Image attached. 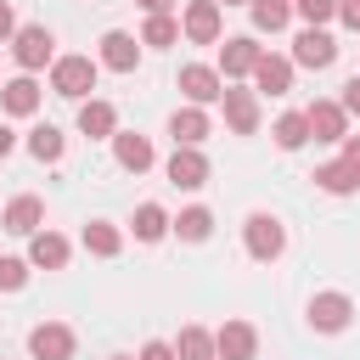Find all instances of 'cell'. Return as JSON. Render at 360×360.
<instances>
[{
  "label": "cell",
  "mask_w": 360,
  "mask_h": 360,
  "mask_svg": "<svg viewBox=\"0 0 360 360\" xmlns=\"http://www.w3.org/2000/svg\"><path fill=\"white\" fill-rule=\"evenodd\" d=\"M253 349H259V332H253L248 321H225V326L214 332V354H219V360H253Z\"/></svg>",
  "instance_id": "obj_12"
},
{
  "label": "cell",
  "mask_w": 360,
  "mask_h": 360,
  "mask_svg": "<svg viewBox=\"0 0 360 360\" xmlns=\"http://www.w3.org/2000/svg\"><path fill=\"white\" fill-rule=\"evenodd\" d=\"M292 62H298V68H332V62H338V39H332L326 28H304V34L292 39Z\"/></svg>",
  "instance_id": "obj_7"
},
{
  "label": "cell",
  "mask_w": 360,
  "mask_h": 360,
  "mask_svg": "<svg viewBox=\"0 0 360 360\" xmlns=\"http://www.w3.org/2000/svg\"><path fill=\"white\" fill-rule=\"evenodd\" d=\"M28 360H73V332L62 321H39L28 332Z\"/></svg>",
  "instance_id": "obj_5"
},
{
  "label": "cell",
  "mask_w": 360,
  "mask_h": 360,
  "mask_svg": "<svg viewBox=\"0 0 360 360\" xmlns=\"http://www.w3.org/2000/svg\"><path fill=\"white\" fill-rule=\"evenodd\" d=\"M0 107H6L11 118H34V107H39V84H34L28 73L6 79V84H0Z\"/></svg>",
  "instance_id": "obj_18"
},
{
  "label": "cell",
  "mask_w": 360,
  "mask_h": 360,
  "mask_svg": "<svg viewBox=\"0 0 360 360\" xmlns=\"http://www.w3.org/2000/svg\"><path fill=\"white\" fill-rule=\"evenodd\" d=\"M135 62H141V39L124 34V28H107V34H101V68H112V73H135Z\"/></svg>",
  "instance_id": "obj_9"
},
{
  "label": "cell",
  "mask_w": 360,
  "mask_h": 360,
  "mask_svg": "<svg viewBox=\"0 0 360 360\" xmlns=\"http://www.w3.org/2000/svg\"><path fill=\"white\" fill-rule=\"evenodd\" d=\"M112 129H118V112H112V101H101V96H84V101H79V135H90V141H112Z\"/></svg>",
  "instance_id": "obj_15"
},
{
  "label": "cell",
  "mask_w": 360,
  "mask_h": 360,
  "mask_svg": "<svg viewBox=\"0 0 360 360\" xmlns=\"http://www.w3.org/2000/svg\"><path fill=\"white\" fill-rule=\"evenodd\" d=\"M219 101H225V124H231L236 135H253V129H259V96H253V90H231V84H225Z\"/></svg>",
  "instance_id": "obj_17"
},
{
  "label": "cell",
  "mask_w": 360,
  "mask_h": 360,
  "mask_svg": "<svg viewBox=\"0 0 360 360\" xmlns=\"http://www.w3.org/2000/svg\"><path fill=\"white\" fill-rule=\"evenodd\" d=\"M11 146H17V135H11L6 124H0V158H11Z\"/></svg>",
  "instance_id": "obj_39"
},
{
  "label": "cell",
  "mask_w": 360,
  "mask_h": 360,
  "mask_svg": "<svg viewBox=\"0 0 360 360\" xmlns=\"http://www.w3.org/2000/svg\"><path fill=\"white\" fill-rule=\"evenodd\" d=\"M28 264H39V270H62V264H68V236H56V231H34V236H28Z\"/></svg>",
  "instance_id": "obj_21"
},
{
  "label": "cell",
  "mask_w": 360,
  "mask_h": 360,
  "mask_svg": "<svg viewBox=\"0 0 360 360\" xmlns=\"http://www.w3.org/2000/svg\"><path fill=\"white\" fill-rule=\"evenodd\" d=\"M219 6H248V0H219Z\"/></svg>",
  "instance_id": "obj_40"
},
{
  "label": "cell",
  "mask_w": 360,
  "mask_h": 360,
  "mask_svg": "<svg viewBox=\"0 0 360 360\" xmlns=\"http://www.w3.org/2000/svg\"><path fill=\"white\" fill-rule=\"evenodd\" d=\"M174 360H219V354H214V332L186 326V332L174 338Z\"/></svg>",
  "instance_id": "obj_26"
},
{
  "label": "cell",
  "mask_w": 360,
  "mask_h": 360,
  "mask_svg": "<svg viewBox=\"0 0 360 360\" xmlns=\"http://www.w3.org/2000/svg\"><path fill=\"white\" fill-rule=\"evenodd\" d=\"M315 186H321V191H332V197H349V191H360V174L338 158V163H321V169H315Z\"/></svg>",
  "instance_id": "obj_23"
},
{
  "label": "cell",
  "mask_w": 360,
  "mask_h": 360,
  "mask_svg": "<svg viewBox=\"0 0 360 360\" xmlns=\"http://www.w3.org/2000/svg\"><path fill=\"white\" fill-rule=\"evenodd\" d=\"M112 158H118V169L146 174L158 152H152V141H146V135H135V129H112Z\"/></svg>",
  "instance_id": "obj_10"
},
{
  "label": "cell",
  "mask_w": 360,
  "mask_h": 360,
  "mask_svg": "<svg viewBox=\"0 0 360 360\" xmlns=\"http://www.w3.org/2000/svg\"><path fill=\"white\" fill-rule=\"evenodd\" d=\"M17 34V17H11V0H0V45Z\"/></svg>",
  "instance_id": "obj_36"
},
{
  "label": "cell",
  "mask_w": 360,
  "mask_h": 360,
  "mask_svg": "<svg viewBox=\"0 0 360 360\" xmlns=\"http://www.w3.org/2000/svg\"><path fill=\"white\" fill-rule=\"evenodd\" d=\"M174 39H180V22H174L169 11H163V17H146V28H141V45H158V51H163V45H174Z\"/></svg>",
  "instance_id": "obj_30"
},
{
  "label": "cell",
  "mask_w": 360,
  "mask_h": 360,
  "mask_svg": "<svg viewBox=\"0 0 360 360\" xmlns=\"http://www.w3.org/2000/svg\"><path fill=\"white\" fill-rule=\"evenodd\" d=\"M51 90L68 96V101H84L96 90V62L90 56H56L51 62Z\"/></svg>",
  "instance_id": "obj_2"
},
{
  "label": "cell",
  "mask_w": 360,
  "mask_h": 360,
  "mask_svg": "<svg viewBox=\"0 0 360 360\" xmlns=\"http://www.w3.org/2000/svg\"><path fill=\"white\" fill-rule=\"evenodd\" d=\"M129 225H135V236H141V242H163V231H169V214H163L158 202H141Z\"/></svg>",
  "instance_id": "obj_29"
},
{
  "label": "cell",
  "mask_w": 360,
  "mask_h": 360,
  "mask_svg": "<svg viewBox=\"0 0 360 360\" xmlns=\"http://www.w3.org/2000/svg\"><path fill=\"white\" fill-rule=\"evenodd\" d=\"M28 152H34L39 163H56V158L68 152V141H62L56 124H34V129H28Z\"/></svg>",
  "instance_id": "obj_24"
},
{
  "label": "cell",
  "mask_w": 360,
  "mask_h": 360,
  "mask_svg": "<svg viewBox=\"0 0 360 360\" xmlns=\"http://www.w3.org/2000/svg\"><path fill=\"white\" fill-rule=\"evenodd\" d=\"M304 124H309L315 141H343V135H349V112H343V101H315V107L304 112Z\"/></svg>",
  "instance_id": "obj_16"
},
{
  "label": "cell",
  "mask_w": 360,
  "mask_h": 360,
  "mask_svg": "<svg viewBox=\"0 0 360 360\" xmlns=\"http://www.w3.org/2000/svg\"><path fill=\"white\" fill-rule=\"evenodd\" d=\"M338 101H343V112H349V118H360V73L343 84V96H338Z\"/></svg>",
  "instance_id": "obj_33"
},
{
  "label": "cell",
  "mask_w": 360,
  "mask_h": 360,
  "mask_svg": "<svg viewBox=\"0 0 360 360\" xmlns=\"http://www.w3.org/2000/svg\"><path fill=\"white\" fill-rule=\"evenodd\" d=\"M135 6H141V11H146V17H163V11H169V6H174V0H135Z\"/></svg>",
  "instance_id": "obj_38"
},
{
  "label": "cell",
  "mask_w": 360,
  "mask_h": 360,
  "mask_svg": "<svg viewBox=\"0 0 360 360\" xmlns=\"http://www.w3.org/2000/svg\"><path fill=\"white\" fill-rule=\"evenodd\" d=\"M28 259H0V292H17V287H28Z\"/></svg>",
  "instance_id": "obj_32"
},
{
  "label": "cell",
  "mask_w": 360,
  "mask_h": 360,
  "mask_svg": "<svg viewBox=\"0 0 360 360\" xmlns=\"http://www.w3.org/2000/svg\"><path fill=\"white\" fill-rule=\"evenodd\" d=\"M11 56H17L22 73H39L45 62H56V39H51V28H45V22L17 28V34H11Z\"/></svg>",
  "instance_id": "obj_1"
},
{
  "label": "cell",
  "mask_w": 360,
  "mask_h": 360,
  "mask_svg": "<svg viewBox=\"0 0 360 360\" xmlns=\"http://www.w3.org/2000/svg\"><path fill=\"white\" fill-rule=\"evenodd\" d=\"M343 163L360 174V135H343Z\"/></svg>",
  "instance_id": "obj_35"
},
{
  "label": "cell",
  "mask_w": 360,
  "mask_h": 360,
  "mask_svg": "<svg viewBox=\"0 0 360 360\" xmlns=\"http://www.w3.org/2000/svg\"><path fill=\"white\" fill-rule=\"evenodd\" d=\"M180 90H186V101H191V107H208V101H219V96H225V79H219V68L186 62V68H180Z\"/></svg>",
  "instance_id": "obj_6"
},
{
  "label": "cell",
  "mask_w": 360,
  "mask_h": 360,
  "mask_svg": "<svg viewBox=\"0 0 360 360\" xmlns=\"http://www.w3.org/2000/svg\"><path fill=\"white\" fill-rule=\"evenodd\" d=\"M84 248H90L96 259H112V253L124 248V231L107 225V219H90V225H84Z\"/></svg>",
  "instance_id": "obj_25"
},
{
  "label": "cell",
  "mask_w": 360,
  "mask_h": 360,
  "mask_svg": "<svg viewBox=\"0 0 360 360\" xmlns=\"http://www.w3.org/2000/svg\"><path fill=\"white\" fill-rule=\"evenodd\" d=\"M253 84H259L264 96H287V90H292V56H270V51H259V62H253Z\"/></svg>",
  "instance_id": "obj_14"
},
{
  "label": "cell",
  "mask_w": 360,
  "mask_h": 360,
  "mask_svg": "<svg viewBox=\"0 0 360 360\" xmlns=\"http://www.w3.org/2000/svg\"><path fill=\"white\" fill-rule=\"evenodd\" d=\"M141 360H174V343H163V338H152V343L141 349Z\"/></svg>",
  "instance_id": "obj_34"
},
{
  "label": "cell",
  "mask_w": 360,
  "mask_h": 360,
  "mask_svg": "<svg viewBox=\"0 0 360 360\" xmlns=\"http://www.w3.org/2000/svg\"><path fill=\"white\" fill-rule=\"evenodd\" d=\"M248 11H253V28L259 34H281L292 22V0H248Z\"/></svg>",
  "instance_id": "obj_22"
},
{
  "label": "cell",
  "mask_w": 360,
  "mask_h": 360,
  "mask_svg": "<svg viewBox=\"0 0 360 360\" xmlns=\"http://www.w3.org/2000/svg\"><path fill=\"white\" fill-rule=\"evenodd\" d=\"M219 28H225L219 0H191V6L180 11V34H186L191 45H214V39H219Z\"/></svg>",
  "instance_id": "obj_4"
},
{
  "label": "cell",
  "mask_w": 360,
  "mask_h": 360,
  "mask_svg": "<svg viewBox=\"0 0 360 360\" xmlns=\"http://www.w3.org/2000/svg\"><path fill=\"white\" fill-rule=\"evenodd\" d=\"M169 135H174V146H202L208 141V112L202 107H174V118H169Z\"/></svg>",
  "instance_id": "obj_19"
},
{
  "label": "cell",
  "mask_w": 360,
  "mask_h": 360,
  "mask_svg": "<svg viewBox=\"0 0 360 360\" xmlns=\"http://www.w3.org/2000/svg\"><path fill=\"white\" fill-rule=\"evenodd\" d=\"M169 225H174L186 242H208V236H214V214H208L202 202H197V208H180V219H169Z\"/></svg>",
  "instance_id": "obj_27"
},
{
  "label": "cell",
  "mask_w": 360,
  "mask_h": 360,
  "mask_svg": "<svg viewBox=\"0 0 360 360\" xmlns=\"http://www.w3.org/2000/svg\"><path fill=\"white\" fill-rule=\"evenodd\" d=\"M242 242H248V253L253 259H281V248H287V231H281V219L276 214H248V225H242Z\"/></svg>",
  "instance_id": "obj_3"
},
{
  "label": "cell",
  "mask_w": 360,
  "mask_h": 360,
  "mask_svg": "<svg viewBox=\"0 0 360 360\" xmlns=\"http://www.w3.org/2000/svg\"><path fill=\"white\" fill-rule=\"evenodd\" d=\"M112 360H129V354H112Z\"/></svg>",
  "instance_id": "obj_41"
},
{
  "label": "cell",
  "mask_w": 360,
  "mask_h": 360,
  "mask_svg": "<svg viewBox=\"0 0 360 360\" xmlns=\"http://www.w3.org/2000/svg\"><path fill=\"white\" fill-rule=\"evenodd\" d=\"M169 186H180V191L208 186V158H202L197 146H174V158H169Z\"/></svg>",
  "instance_id": "obj_11"
},
{
  "label": "cell",
  "mask_w": 360,
  "mask_h": 360,
  "mask_svg": "<svg viewBox=\"0 0 360 360\" xmlns=\"http://www.w3.org/2000/svg\"><path fill=\"white\" fill-rule=\"evenodd\" d=\"M292 11L304 17V28H326L338 17V0H292Z\"/></svg>",
  "instance_id": "obj_31"
},
{
  "label": "cell",
  "mask_w": 360,
  "mask_h": 360,
  "mask_svg": "<svg viewBox=\"0 0 360 360\" xmlns=\"http://www.w3.org/2000/svg\"><path fill=\"white\" fill-rule=\"evenodd\" d=\"M270 135H276V146H281V152H298V146L309 141V124H304V112H281Z\"/></svg>",
  "instance_id": "obj_28"
},
{
  "label": "cell",
  "mask_w": 360,
  "mask_h": 360,
  "mask_svg": "<svg viewBox=\"0 0 360 360\" xmlns=\"http://www.w3.org/2000/svg\"><path fill=\"white\" fill-rule=\"evenodd\" d=\"M349 315H354L349 292H315V298H309V326H315V332H343Z\"/></svg>",
  "instance_id": "obj_8"
},
{
  "label": "cell",
  "mask_w": 360,
  "mask_h": 360,
  "mask_svg": "<svg viewBox=\"0 0 360 360\" xmlns=\"http://www.w3.org/2000/svg\"><path fill=\"white\" fill-rule=\"evenodd\" d=\"M338 17H343L349 28H360V0H338Z\"/></svg>",
  "instance_id": "obj_37"
},
{
  "label": "cell",
  "mask_w": 360,
  "mask_h": 360,
  "mask_svg": "<svg viewBox=\"0 0 360 360\" xmlns=\"http://www.w3.org/2000/svg\"><path fill=\"white\" fill-rule=\"evenodd\" d=\"M253 62H259L253 34H236V39H225V45H219V79H248V73H253Z\"/></svg>",
  "instance_id": "obj_13"
},
{
  "label": "cell",
  "mask_w": 360,
  "mask_h": 360,
  "mask_svg": "<svg viewBox=\"0 0 360 360\" xmlns=\"http://www.w3.org/2000/svg\"><path fill=\"white\" fill-rule=\"evenodd\" d=\"M39 219H45V202H39V197H11L6 214H0V225H6L11 236H34Z\"/></svg>",
  "instance_id": "obj_20"
}]
</instances>
